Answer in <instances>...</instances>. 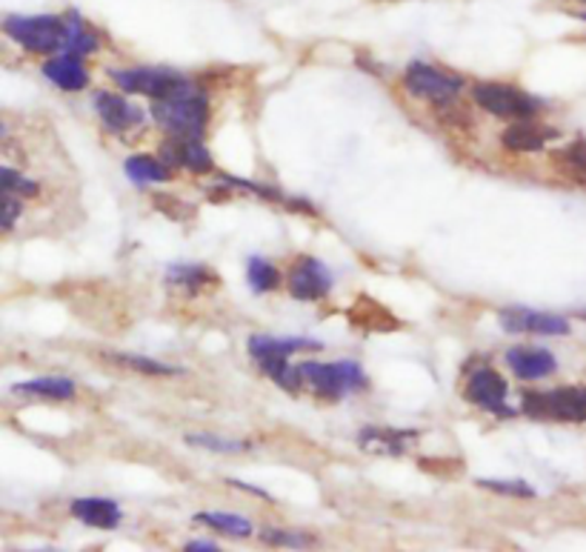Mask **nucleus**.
<instances>
[{
	"label": "nucleus",
	"instance_id": "1a4fd4ad",
	"mask_svg": "<svg viewBox=\"0 0 586 552\" xmlns=\"http://www.w3.org/2000/svg\"><path fill=\"white\" fill-rule=\"evenodd\" d=\"M289 292L298 300H321L332 292V272L317 258H301L289 272Z\"/></svg>",
	"mask_w": 586,
	"mask_h": 552
},
{
	"label": "nucleus",
	"instance_id": "f3484780",
	"mask_svg": "<svg viewBox=\"0 0 586 552\" xmlns=\"http://www.w3.org/2000/svg\"><path fill=\"white\" fill-rule=\"evenodd\" d=\"M549 135H556L552 130H544L533 121H518L512 123L510 130L501 135V144L510 149V152H540L547 146Z\"/></svg>",
	"mask_w": 586,
	"mask_h": 552
},
{
	"label": "nucleus",
	"instance_id": "39448f33",
	"mask_svg": "<svg viewBox=\"0 0 586 552\" xmlns=\"http://www.w3.org/2000/svg\"><path fill=\"white\" fill-rule=\"evenodd\" d=\"M472 98L489 115L510 118V121H535V115L544 107L538 98L510 84H475Z\"/></svg>",
	"mask_w": 586,
	"mask_h": 552
},
{
	"label": "nucleus",
	"instance_id": "412c9836",
	"mask_svg": "<svg viewBox=\"0 0 586 552\" xmlns=\"http://www.w3.org/2000/svg\"><path fill=\"white\" fill-rule=\"evenodd\" d=\"M415 438V432H398V430H363L361 432V446L370 453L381 455H403L407 444Z\"/></svg>",
	"mask_w": 586,
	"mask_h": 552
},
{
	"label": "nucleus",
	"instance_id": "5701e85b",
	"mask_svg": "<svg viewBox=\"0 0 586 552\" xmlns=\"http://www.w3.org/2000/svg\"><path fill=\"white\" fill-rule=\"evenodd\" d=\"M195 518H198L201 524H207V527L217 529V532H224V536H229V538H249V536H252V522L240 518V515H232V513H198Z\"/></svg>",
	"mask_w": 586,
	"mask_h": 552
},
{
	"label": "nucleus",
	"instance_id": "f8f14e48",
	"mask_svg": "<svg viewBox=\"0 0 586 552\" xmlns=\"http://www.w3.org/2000/svg\"><path fill=\"white\" fill-rule=\"evenodd\" d=\"M163 161L186 169V172H195V175L212 172V167H215L201 138H170L163 144Z\"/></svg>",
	"mask_w": 586,
	"mask_h": 552
},
{
	"label": "nucleus",
	"instance_id": "a878e982",
	"mask_svg": "<svg viewBox=\"0 0 586 552\" xmlns=\"http://www.w3.org/2000/svg\"><path fill=\"white\" fill-rule=\"evenodd\" d=\"M556 158L575 181H584L586 184V140H575L563 152H558Z\"/></svg>",
	"mask_w": 586,
	"mask_h": 552
},
{
	"label": "nucleus",
	"instance_id": "a211bd4d",
	"mask_svg": "<svg viewBox=\"0 0 586 552\" xmlns=\"http://www.w3.org/2000/svg\"><path fill=\"white\" fill-rule=\"evenodd\" d=\"M98 47H101L98 32L86 24L84 17L77 15V12H70V15H66V40H63L61 52L80 54V58H86V54L98 52Z\"/></svg>",
	"mask_w": 586,
	"mask_h": 552
},
{
	"label": "nucleus",
	"instance_id": "6e6552de",
	"mask_svg": "<svg viewBox=\"0 0 586 552\" xmlns=\"http://www.w3.org/2000/svg\"><path fill=\"white\" fill-rule=\"evenodd\" d=\"M507 395H510V387H507V381L495 369H478L470 378V384H466V401L470 404L489 409V413L501 415V418H512L515 415V409L507 404Z\"/></svg>",
	"mask_w": 586,
	"mask_h": 552
},
{
	"label": "nucleus",
	"instance_id": "c85d7f7f",
	"mask_svg": "<svg viewBox=\"0 0 586 552\" xmlns=\"http://www.w3.org/2000/svg\"><path fill=\"white\" fill-rule=\"evenodd\" d=\"M21 212H24V198L9 189H0V232L15 230Z\"/></svg>",
	"mask_w": 586,
	"mask_h": 552
},
{
	"label": "nucleus",
	"instance_id": "f704fd0d",
	"mask_svg": "<svg viewBox=\"0 0 586 552\" xmlns=\"http://www.w3.org/2000/svg\"><path fill=\"white\" fill-rule=\"evenodd\" d=\"M584 3H586V0H584Z\"/></svg>",
	"mask_w": 586,
	"mask_h": 552
},
{
	"label": "nucleus",
	"instance_id": "cd10ccee",
	"mask_svg": "<svg viewBox=\"0 0 586 552\" xmlns=\"http://www.w3.org/2000/svg\"><path fill=\"white\" fill-rule=\"evenodd\" d=\"M0 189H9V193H17L21 198H32V195H38L40 186L35 181H29L26 175H21L17 169H9L0 163Z\"/></svg>",
	"mask_w": 586,
	"mask_h": 552
},
{
	"label": "nucleus",
	"instance_id": "f257e3e1",
	"mask_svg": "<svg viewBox=\"0 0 586 552\" xmlns=\"http://www.w3.org/2000/svg\"><path fill=\"white\" fill-rule=\"evenodd\" d=\"M152 115L158 126L170 132L172 138H201L209 115L207 93L201 86H195L192 81H186L166 98L154 100Z\"/></svg>",
	"mask_w": 586,
	"mask_h": 552
},
{
	"label": "nucleus",
	"instance_id": "393cba45",
	"mask_svg": "<svg viewBox=\"0 0 586 552\" xmlns=\"http://www.w3.org/2000/svg\"><path fill=\"white\" fill-rule=\"evenodd\" d=\"M249 286L255 292H270L280 284L278 269L272 267L270 261H263V258H249Z\"/></svg>",
	"mask_w": 586,
	"mask_h": 552
},
{
	"label": "nucleus",
	"instance_id": "4be33fe9",
	"mask_svg": "<svg viewBox=\"0 0 586 552\" xmlns=\"http://www.w3.org/2000/svg\"><path fill=\"white\" fill-rule=\"evenodd\" d=\"M126 175L135 184H161V181H170L172 169L163 158H152V155H132L126 161Z\"/></svg>",
	"mask_w": 586,
	"mask_h": 552
},
{
	"label": "nucleus",
	"instance_id": "7ed1b4c3",
	"mask_svg": "<svg viewBox=\"0 0 586 552\" xmlns=\"http://www.w3.org/2000/svg\"><path fill=\"white\" fill-rule=\"evenodd\" d=\"M301 378L303 384L312 387L315 395L329 401H338L349 392L363 390L366 387V376L363 369L358 367L356 360H340V364H315V360H307L301 364Z\"/></svg>",
	"mask_w": 586,
	"mask_h": 552
},
{
	"label": "nucleus",
	"instance_id": "b1692460",
	"mask_svg": "<svg viewBox=\"0 0 586 552\" xmlns=\"http://www.w3.org/2000/svg\"><path fill=\"white\" fill-rule=\"evenodd\" d=\"M109 360H115L126 369H138V372H147V376H178V367H170V364H161V360L144 358V355H126V353H109Z\"/></svg>",
	"mask_w": 586,
	"mask_h": 552
},
{
	"label": "nucleus",
	"instance_id": "2f4dec72",
	"mask_svg": "<svg viewBox=\"0 0 586 552\" xmlns=\"http://www.w3.org/2000/svg\"><path fill=\"white\" fill-rule=\"evenodd\" d=\"M186 550L189 552H215L217 547L212 544V541H192V544H186Z\"/></svg>",
	"mask_w": 586,
	"mask_h": 552
},
{
	"label": "nucleus",
	"instance_id": "f03ea898",
	"mask_svg": "<svg viewBox=\"0 0 586 552\" xmlns=\"http://www.w3.org/2000/svg\"><path fill=\"white\" fill-rule=\"evenodd\" d=\"M3 32L17 47L35 54H54L66 40V17L58 15H12L3 21Z\"/></svg>",
	"mask_w": 586,
	"mask_h": 552
},
{
	"label": "nucleus",
	"instance_id": "72a5a7b5",
	"mask_svg": "<svg viewBox=\"0 0 586 552\" xmlns=\"http://www.w3.org/2000/svg\"><path fill=\"white\" fill-rule=\"evenodd\" d=\"M581 17H584V21H586V12H584V15H581Z\"/></svg>",
	"mask_w": 586,
	"mask_h": 552
},
{
	"label": "nucleus",
	"instance_id": "bb28decb",
	"mask_svg": "<svg viewBox=\"0 0 586 552\" xmlns=\"http://www.w3.org/2000/svg\"><path fill=\"white\" fill-rule=\"evenodd\" d=\"M186 441L195 446H203V450H212V453H244V450H249L247 441H232V438L209 436V432H192Z\"/></svg>",
	"mask_w": 586,
	"mask_h": 552
},
{
	"label": "nucleus",
	"instance_id": "dca6fc26",
	"mask_svg": "<svg viewBox=\"0 0 586 552\" xmlns=\"http://www.w3.org/2000/svg\"><path fill=\"white\" fill-rule=\"evenodd\" d=\"M307 349H321V344H317V341H309V338H272V335L249 338V353H252L255 360L289 358V355L307 353Z\"/></svg>",
	"mask_w": 586,
	"mask_h": 552
},
{
	"label": "nucleus",
	"instance_id": "9d476101",
	"mask_svg": "<svg viewBox=\"0 0 586 552\" xmlns=\"http://www.w3.org/2000/svg\"><path fill=\"white\" fill-rule=\"evenodd\" d=\"M95 109H98L103 126H107L109 132H115V135H126V132H132L135 126L144 123V112H140L135 103H129L124 95L98 93L95 95Z\"/></svg>",
	"mask_w": 586,
	"mask_h": 552
},
{
	"label": "nucleus",
	"instance_id": "2eb2a0df",
	"mask_svg": "<svg viewBox=\"0 0 586 552\" xmlns=\"http://www.w3.org/2000/svg\"><path fill=\"white\" fill-rule=\"evenodd\" d=\"M70 510L77 522L95 529H115L124 518L121 506L112 499H75Z\"/></svg>",
	"mask_w": 586,
	"mask_h": 552
},
{
	"label": "nucleus",
	"instance_id": "7c9ffc66",
	"mask_svg": "<svg viewBox=\"0 0 586 552\" xmlns=\"http://www.w3.org/2000/svg\"><path fill=\"white\" fill-rule=\"evenodd\" d=\"M263 541L266 544H286V547H307L312 544V538L309 536H298V532H263Z\"/></svg>",
	"mask_w": 586,
	"mask_h": 552
},
{
	"label": "nucleus",
	"instance_id": "9b49d317",
	"mask_svg": "<svg viewBox=\"0 0 586 552\" xmlns=\"http://www.w3.org/2000/svg\"><path fill=\"white\" fill-rule=\"evenodd\" d=\"M501 327L507 332H535V335H566L570 332V321H563L558 315L521 307L503 309Z\"/></svg>",
	"mask_w": 586,
	"mask_h": 552
},
{
	"label": "nucleus",
	"instance_id": "6ab92c4d",
	"mask_svg": "<svg viewBox=\"0 0 586 552\" xmlns=\"http://www.w3.org/2000/svg\"><path fill=\"white\" fill-rule=\"evenodd\" d=\"M12 392L17 395H35V398H49V401H70L75 398V381L61 376H47V378H32L24 384H15Z\"/></svg>",
	"mask_w": 586,
	"mask_h": 552
},
{
	"label": "nucleus",
	"instance_id": "ddd939ff",
	"mask_svg": "<svg viewBox=\"0 0 586 552\" xmlns=\"http://www.w3.org/2000/svg\"><path fill=\"white\" fill-rule=\"evenodd\" d=\"M43 75L63 93H80L89 86V72H86L80 54L58 52L52 61L43 63Z\"/></svg>",
	"mask_w": 586,
	"mask_h": 552
},
{
	"label": "nucleus",
	"instance_id": "20e7f679",
	"mask_svg": "<svg viewBox=\"0 0 586 552\" xmlns=\"http://www.w3.org/2000/svg\"><path fill=\"white\" fill-rule=\"evenodd\" d=\"M524 413L529 418L584 424L586 421V387H558L547 392H526Z\"/></svg>",
	"mask_w": 586,
	"mask_h": 552
},
{
	"label": "nucleus",
	"instance_id": "4468645a",
	"mask_svg": "<svg viewBox=\"0 0 586 552\" xmlns=\"http://www.w3.org/2000/svg\"><path fill=\"white\" fill-rule=\"evenodd\" d=\"M507 364L524 381H540V378L552 376L558 369L556 355L549 349H538V346H515V349L507 353Z\"/></svg>",
	"mask_w": 586,
	"mask_h": 552
},
{
	"label": "nucleus",
	"instance_id": "423d86ee",
	"mask_svg": "<svg viewBox=\"0 0 586 552\" xmlns=\"http://www.w3.org/2000/svg\"><path fill=\"white\" fill-rule=\"evenodd\" d=\"M112 81H115L124 93L147 95V98L158 100L175 93L180 84H186L189 77L180 75L175 70H163V66H135V70H109Z\"/></svg>",
	"mask_w": 586,
	"mask_h": 552
},
{
	"label": "nucleus",
	"instance_id": "c756f323",
	"mask_svg": "<svg viewBox=\"0 0 586 552\" xmlns=\"http://www.w3.org/2000/svg\"><path fill=\"white\" fill-rule=\"evenodd\" d=\"M478 487L498 492V495H515V499H533L535 495V490L526 481H495V478H481Z\"/></svg>",
	"mask_w": 586,
	"mask_h": 552
},
{
	"label": "nucleus",
	"instance_id": "0eeeda50",
	"mask_svg": "<svg viewBox=\"0 0 586 552\" xmlns=\"http://www.w3.org/2000/svg\"><path fill=\"white\" fill-rule=\"evenodd\" d=\"M403 84L415 98H424L429 103H449L458 98L463 81L438 66H429V63H412L403 75Z\"/></svg>",
	"mask_w": 586,
	"mask_h": 552
},
{
	"label": "nucleus",
	"instance_id": "473e14b6",
	"mask_svg": "<svg viewBox=\"0 0 586 552\" xmlns=\"http://www.w3.org/2000/svg\"><path fill=\"white\" fill-rule=\"evenodd\" d=\"M3 132H7V126H3V121H0V138H3Z\"/></svg>",
	"mask_w": 586,
	"mask_h": 552
},
{
	"label": "nucleus",
	"instance_id": "aec40b11",
	"mask_svg": "<svg viewBox=\"0 0 586 552\" xmlns=\"http://www.w3.org/2000/svg\"><path fill=\"white\" fill-rule=\"evenodd\" d=\"M166 281L186 295H198L209 284H215V272L203 263H180V267H170Z\"/></svg>",
	"mask_w": 586,
	"mask_h": 552
}]
</instances>
